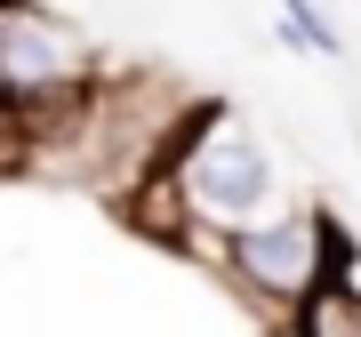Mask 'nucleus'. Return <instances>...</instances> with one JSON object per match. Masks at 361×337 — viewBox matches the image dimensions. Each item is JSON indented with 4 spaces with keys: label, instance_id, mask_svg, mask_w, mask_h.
Masks as SVG:
<instances>
[{
    "label": "nucleus",
    "instance_id": "2",
    "mask_svg": "<svg viewBox=\"0 0 361 337\" xmlns=\"http://www.w3.org/2000/svg\"><path fill=\"white\" fill-rule=\"evenodd\" d=\"M217 273L233 281L241 305H257L265 321L281 329L322 281H361V249H353V233L329 217L322 201H289V209H273L265 225L233 233Z\"/></svg>",
    "mask_w": 361,
    "mask_h": 337
},
{
    "label": "nucleus",
    "instance_id": "5",
    "mask_svg": "<svg viewBox=\"0 0 361 337\" xmlns=\"http://www.w3.org/2000/svg\"><path fill=\"white\" fill-rule=\"evenodd\" d=\"M281 40L305 49V56H345V32H337L313 0H281Z\"/></svg>",
    "mask_w": 361,
    "mask_h": 337
},
{
    "label": "nucleus",
    "instance_id": "4",
    "mask_svg": "<svg viewBox=\"0 0 361 337\" xmlns=\"http://www.w3.org/2000/svg\"><path fill=\"white\" fill-rule=\"evenodd\" d=\"M273 337H361V281H322Z\"/></svg>",
    "mask_w": 361,
    "mask_h": 337
},
{
    "label": "nucleus",
    "instance_id": "1",
    "mask_svg": "<svg viewBox=\"0 0 361 337\" xmlns=\"http://www.w3.org/2000/svg\"><path fill=\"white\" fill-rule=\"evenodd\" d=\"M161 185L177 193V249L185 257H225L233 233H249V225H265L273 209H289V185H281V161H273V145L249 129L233 104H201L193 121L177 129L161 161Z\"/></svg>",
    "mask_w": 361,
    "mask_h": 337
},
{
    "label": "nucleus",
    "instance_id": "3",
    "mask_svg": "<svg viewBox=\"0 0 361 337\" xmlns=\"http://www.w3.org/2000/svg\"><path fill=\"white\" fill-rule=\"evenodd\" d=\"M104 80L97 40L49 0H0V104L25 113L32 129L56 113H73Z\"/></svg>",
    "mask_w": 361,
    "mask_h": 337
}]
</instances>
